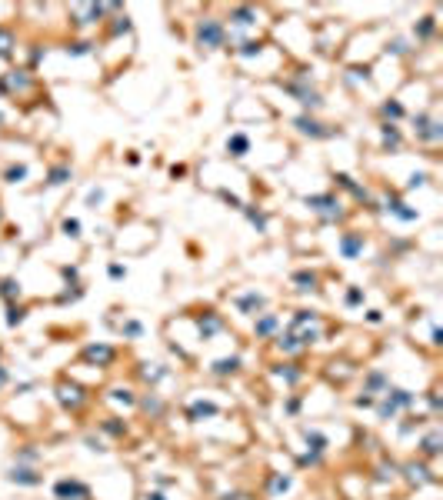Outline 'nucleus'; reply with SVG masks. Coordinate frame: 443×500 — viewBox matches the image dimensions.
<instances>
[{
    "instance_id": "423d86ee",
    "label": "nucleus",
    "mask_w": 443,
    "mask_h": 500,
    "mask_svg": "<svg viewBox=\"0 0 443 500\" xmlns=\"http://www.w3.org/2000/svg\"><path fill=\"white\" fill-rule=\"evenodd\" d=\"M403 470H407V480H410V484H427V480H433V477H430V470H427L423 464H407Z\"/></svg>"
},
{
    "instance_id": "7ed1b4c3",
    "label": "nucleus",
    "mask_w": 443,
    "mask_h": 500,
    "mask_svg": "<svg viewBox=\"0 0 443 500\" xmlns=\"http://www.w3.org/2000/svg\"><path fill=\"white\" fill-rule=\"evenodd\" d=\"M200 40H204L207 47H220V43H224V27H220L217 20H204L200 23Z\"/></svg>"
},
{
    "instance_id": "393cba45",
    "label": "nucleus",
    "mask_w": 443,
    "mask_h": 500,
    "mask_svg": "<svg viewBox=\"0 0 443 500\" xmlns=\"http://www.w3.org/2000/svg\"><path fill=\"white\" fill-rule=\"evenodd\" d=\"M383 113H387V117H400V104H387V107H383Z\"/></svg>"
},
{
    "instance_id": "9b49d317",
    "label": "nucleus",
    "mask_w": 443,
    "mask_h": 500,
    "mask_svg": "<svg viewBox=\"0 0 443 500\" xmlns=\"http://www.w3.org/2000/svg\"><path fill=\"white\" fill-rule=\"evenodd\" d=\"M240 367V357H230V360H217V364H213V373H220V377H224V373H233Z\"/></svg>"
},
{
    "instance_id": "f8f14e48",
    "label": "nucleus",
    "mask_w": 443,
    "mask_h": 500,
    "mask_svg": "<svg viewBox=\"0 0 443 500\" xmlns=\"http://www.w3.org/2000/svg\"><path fill=\"white\" fill-rule=\"evenodd\" d=\"M297 127L303 130V134H313V137H324V130H320V124L316 120H310V117H300L297 120Z\"/></svg>"
},
{
    "instance_id": "39448f33",
    "label": "nucleus",
    "mask_w": 443,
    "mask_h": 500,
    "mask_svg": "<svg viewBox=\"0 0 443 500\" xmlns=\"http://www.w3.org/2000/svg\"><path fill=\"white\" fill-rule=\"evenodd\" d=\"M10 480L14 484H27V487H34V484H40V473L37 470H27V467H17V470H10Z\"/></svg>"
},
{
    "instance_id": "f257e3e1",
    "label": "nucleus",
    "mask_w": 443,
    "mask_h": 500,
    "mask_svg": "<svg viewBox=\"0 0 443 500\" xmlns=\"http://www.w3.org/2000/svg\"><path fill=\"white\" fill-rule=\"evenodd\" d=\"M54 493H57V500H87L90 497L87 484H80V480H60L54 487Z\"/></svg>"
},
{
    "instance_id": "cd10ccee",
    "label": "nucleus",
    "mask_w": 443,
    "mask_h": 500,
    "mask_svg": "<svg viewBox=\"0 0 443 500\" xmlns=\"http://www.w3.org/2000/svg\"><path fill=\"white\" fill-rule=\"evenodd\" d=\"M104 430H110V434H124V427H120V423H113V417H110V423H104Z\"/></svg>"
},
{
    "instance_id": "bb28decb",
    "label": "nucleus",
    "mask_w": 443,
    "mask_h": 500,
    "mask_svg": "<svg viewBox=\"0 0 443 500\" xmlns=\"http://www.w3.org/2000/svg\"><path fill=\"white\" fill-rule=\"evenodd\" d=\"M63 177H67V170H54V174H50V183H63Z\"/></svg>"
},
{
    "instance_id": "473e14b6",
    "label": "nucleus",
    "mask_w": 443,
    "mask_h": 500,
    "mask_svg": "<svg viewBox=\"0 0 443 500\" xmlns=\"http://www.w3.org/2000/svg\"><path fill=\"white\" fill-rule=\"evenodd\" d=\"M147 500H163V497H160V493H150V497H147Z\"/></svg>"
},
{
    "instance_id": "dca6fc26",
    "label": "nucleus",
    "mask_w": 443,
    "mask_h": 500,
    "mask_svg": "<svg viewBox=\"0 0 443 500\" xmlns=\"http://www.w3.org/2000/svg\"><path fill=\"white\" fill-rule=\"evenodd\" d=\"M423 454H440V434H430L423 440Z\"/></svg>"
},
{
    "instance_id": "c756f323",
    "label": "nucleus",
    "mask_w": 443,
    "mask_h": 500,
    "mask_svg": "<svg viewBox=\"0 0 443 500\" xmlns=\"http://www.w3.org/2000/svg\"><path fill=\"white\" fill-rule=\"evenodd\" d=\"M257 50H260V43H243V54H247V57L257 54Z\"/></svg>"
},
{
    "instance_id": "a211bd4d",
    "label": "nucleus",
    "mask_w": 443,
    "mask_h": 500,
    "mask_svg": "<svg viewBox=\"0 0 443 500\" xmlns=\"http://www.w3.org/2000/svg\"><path fill=\"white\" fill-rule=\"evenodd\" d=\"M274 327H277V317H270V314H267V317H263L260 324H257V334H270Z\"/></svg>"
},
{
    "instance_id": "a878e982",
    "label": "nucleus",
    "mask_w": 443,
    "mask_h": 500,
    "mask_svg": "<svg viewBox=\"0 0 443 500\" xmlns=\"http://www.w3.org/2000/svg\"><path fill=\"white\" fill-rule=\"evenodd\" d=\"M124 334H127V337H137V334H140V324H134V320H130V324L124 327Z\"/></svg>"
},
{
    "instance_id": "2eb2a0df",
    "label": "nucleus",
    "mask_w": 443,
    "mask_h": 500,
    "mask_svg": "<svg viewBox=\"0 0 443 500\" xmlns=\"http://www.w3.org/2000/svg\"><path fill=\"white\" fill-rule=\"evenodd\" d=\"M227 147L233 150V157H243V150H247V137H243V134L230 137V144H227Z\"/></svg>"
},
{
    "instance_id": "4468645a",
    "label": "nucleus",
    "mask_w": 443,
    "mask_h": 500,
    "mask_svg": "<svg viewBox=\"0 0 443 500\" xmlns=\"http://www.w3.org/2000/svg\"><path fill=\"white\" fill-rule=\"evenodd\" d=\"M293 280L300 283V290H316V274H307V270H303V274H297Z\"/></svg>"
},
{
    "instance_id": "5701e85b",
    "label": "nucleus",
    "mask_w": 443,
    "mask_h": 500,
    "mask_svg": "<svg viewBox=\"0 0 443 500\" xmlns=\"http://www.w3.org/2000/svg\"><path fill=\"white\" fill-rule=\"evenodd\" d=\"M270 487H274L277 493H280V490H287V487H290V477H274V484H270Z\"/></svg>"
},
{
    "instance_id": "f3484780",
    "label": "nucleus",
    "mask_w": 443,
    "mask_h": 500,
    "mask_svg": "<svg viewBox=\"0 0 443 500\" xmlns=\"http://www.w3.org/2000/svg\"><path fill=\"white\" fill-rule=\"evenodd\" d=\"M280 350H287V353L300 350V344H297V337H293V334H290V337H280Z\"/></svg>"
},
{
    "instance_id": "412c9836",
    "label": "nucleus",
    "mask_w": 443,
    "mask_h": 500,
    "mask_svg": "<svg viewBox=\"0 0 443 500\" xmlns=\"http://www.w3.org/2000/svg\"><path fill=\"white\" fill-rule=\"evenodd\" d=\"M143 410H150V414H160V400H157V397H150V400H143Z\"/></svg>"
},
{
    "instance_id": "f03ea898",
    "label": "nucleus",
    "mask_w": 443,
    "mask_h": 500,
    "mask_svg": "<svg viewBox=\"0 0 443 500\" xmlns=\"http://www.w3.org/2000/svg\"><path fill=\"white\" fill-rule=\"evenodd\" d=\"M57 397H60L63 407H73V410L84 403V390H80L77 384H70V380H60V384H57Z\"/></svg>"
},
{
    "instance_id": "6ab92c4d",
    "label": "nucleus",
    "mask_w": 443,
    "mask_h": 500,
    "mask_svg": "<svg viewBox=\"0 0 443 500\" xmlns=\"http://www.w3.org/2000/svg\"><path fill=\"white\" fill-rule=\"evenodd\" d=\"M20 320H23V310H20V307H10V310H7V324H10V327H17Z\"/></svg>"
},
{
    "instance_id": "0eeeda50",
    "label": "nucleus",
    "mask_w": 443,
    "mask_h": 500,
    "mask_svg": "<svg viewBox=\"0 0 443 500\" xmlns=\"http://www.w3.org/2000/svg\"><path fill=\"white\" fill-rule=\"evenodd\" d=\"M220 327H224V324H220V317H217V314H207V317L200 320V334H204V340H207V337H213V334H217Z\"/></svg>"
},
{
    "instance_id": "7c9ffc66",
    "label": "nucleus",
    "mask_w": 443,
    "mask_h": 500,
    "mask_svg": "<svg viewBox=\"0 0 443 500\" xmlns=\"http://www.w3.org/2000/svg\"><path fill=\"white\" fill-rule=\"evenodd\" d=\"M124 274H127V270L120 267V264H113V267H110V277H124Z\"/></svg>"
},
{
    "instance_id": "4be33fe9",
    "label": "nucleus",
    "mask_w": 443,
    "mask_h": 500,
    "mask_svg": "<svg viewBox=\"0 0 443 500\" xmlns=\"http://www.w3.org/2000/svg\"><path fill=\"white\" fill-rule=\"evenodd\" d=\"M237 23H253V10H237Z\"/></svg>"
},
{
    "instance_id": "c85d7f7f",
    "label": "nucleus",
    "mask_w": 443,
    "mask_h": 500,
    "mask_svg": "<svg viewBox=\"0 0 443 500\" xmlns=\"http://www.w3.org/2000/svg\"><path fill=\"white\" fill-rule=\"evenodd\" d=\"M347 300H350V303H360V300H363V294H360V290H350V294H347Z\"/></svg>"
},
{
    "instance_id": "6e6552de",
    "label": "nucleus",
    "mask_w": 443,
    "mask_h": 500,
    "mask_svg": "<svg viewBox=\"0 0 443 500\" xmlns=\"http://www.w3.org/2000/svg\"><path fill=\"white\" fill-rule=\"evenodd\" d=\"M0 297H4V300H14V297H20V283H17L14 277L0 280Z\"/></svg>"
},
{
    "instance_id": "9d476101",
    "label": "nucleus",
    "mask_w": 443,
    "mask_h": 500,
    "mask_svg": "<svg viewBox=\"0 0 443 500\" xmlns=\"http://www.w3.org/2000/svg\"><path fill=\"white\" fill-rule=\"evenodd\" d=\"M340 250H343L347 257H357L360 250H363V240H360V237H343V244H340Z\"/></svg>"
},
{
    "instance_id": "20e7f679",
    "label": "nucleus",
    "mask_w": 443,
    "mask_h": 500,
    "mask_svg": "<svg viewBox=\"0 0 443 500\" xmlns=\"http://www.w3.org/2000/svg\"><path fill=\"white\" fill-rule=\"evenodd\" d=\"M84 360H93V364H110V360H113V347H104V344H90V347H87V350H84Z\"/></svg>"
},
{
    "instance_id": "2f4dec72",
    "label": "nucleus",
    "mask_w": 443,
    "mask_h": 500,
    "mask_svg": "<svg viewBox=\"0 0 443 500\" xmlns=\"http://www.w3.org/2000/svg\"><path fill=\"white\" fill-rule=\"evenodd\" d=\"M0 384H7V370L4 367H0Z\"/></svg>"
},
{
    "instance_id": "1a4fd4ad",
    "label": "nucleus",
    "mask_w": 443,
    "mask_h": 500,
    "mask_svg": "<svg viewBox=\"0 0 443 500\" xmlns=\"http://www.w3.org/2000/svg\"><path fill=\"white\" fill-rule=\"evenodd\" d=\"M200 417H217V403H193L190 407V420H200Z\"/></svg>"
},
{
    "instance_id": "aec40b11",
    "label": "nucleus",
    "mask_w": 443,
    "mask_h": 500,
    "mask_svg": "<svg viewBox=\"0 0 443 500\" xmlns=\"http://www.w3.org/2000/svg\"><path fill=\"white\" fill-rule=\"evenodd\" d=\"M63 230L70 233V237H80V224H77V220H63Z\"/></svg>"
},
{
    "instance_id": "ddd939ff",
    "label": "nucleus",
    "mask_w": 443,
    "mask_h": 500,
    "mask_svg": "<svg viewBox=\"0 0 443 500\" xmlns=\"http://www.w3.org/2000/svg\"><path fill=\"white\" fill-rule=\"evenodd\" d=\"M240 307H243V310H260L263 307V297L260 294H247V297H240Z\"/></svg>"
},
{
    "instance_id": "b1692460",
    "label": "nucleus",
    "mask_w": 443,
    "mask_h": 500,
    "mask_svg": "<svg viewBox=\"0 0 443 500\" xmlns=\"http://www.w3.org/2000/svg\"><path fill=\"white\" fill-rule=\"evenodd\" d=\"M113 400H124V403H134V397H130V390H113Z\"/></svg>"
}]
</instances>
